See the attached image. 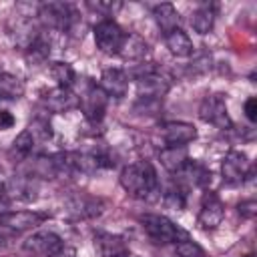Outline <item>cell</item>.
Wrapping results in <instances>:
<instances>
[{"instance_id": "6da1fadb", "label": "cell", "mask_w": 257, "mask_h": 257, "mask_svg": "<svg viewBox=\"0 0 257 257\" xmlns=\"http://www.w3.org/2000/svg\"><path fill=\"white\" fill-rule=\"evenodd\" d=\"M120 185L122 189L137 197V199H149L153 193H157V173L151 163L139 161L131 163L120 171Z\"/></svg>"}, {"instance_id": "7a4b0ae2", "label": "cell", "mask_w": 257, "mask_h": 257, "mask_svg": "<svg viewBox=\"0 0 257 257\" xmlns=\"http://www.w3.org/2000/svg\"><path fill=\"white\" fill-rule=\"evenodd\" d=\"M38 16H40V20L48 28H52L56 32H68L76 24V20H78L76 10L70 4H66V2H46V4H40L38 6Z\"/></svg>"}, {"instance_id": "3957f363", "label": "cell", "mask_w": 257, "mask_h": 257, "mask_svg": "<svg viewBox=\"0 0 257 257\" xmlns=\"http://www.w3.org/2000/svg\"><path fill=\"white\" fill-rule=\"evenodd\" d=\"M141 225L145 229V233L149 235L151 241L155 243H161V245H167V243H177L181 241L179 237H185V233L167 217L163 215H143L141 217Z\"/></svg>"}, {"instance_id": "277c9868", "label": "cell", "mask_w": 257, "mask_h": 257, "mask_svg": "<svg viewBox=\"0 0 257 257\" xmlns=\"http://www.w3.org/2000/svg\"><path fill=\"white\" fill-rule=\"evenodd\" d=\"M199 116L201 120L221 128V131H227L231 128V116L227 112V102H225V96L223 94H209L203 98L201 106H199Z\"/></svg>"}, {"instance_id": "5b68a950", "label": "cell", "mask_w": 257, "mask_h": 257, "mask_svg": "<svg viewBox=\"0 0 257 257\" xmlns=\"http://www.w3.org/2000/svg\"><path fill=\"white\" fill-rule=\"evenodd\" d=\"M122 40H124L122 28L114 20H110V18H104V20H100L94 26V42H96V48L100 52H104V54H118Z\"/></svg>"}, {"instance_id": "8992f818", "label": "cell", "mask_w": 257, "mask_h": 257, "mask_svg": "<svg viewBox=\"0 0 257 257\" xmlns=\"http://www.w3.org/2000/svg\"><path fill=\"white\" fill-rule=\"evenodd\" d=\"M223 217H225V205L219 199V195L213 193V191H205L203 201H201V211H199V217H197L199 227L205 229V231L217 229L221 225Z\"/></svg>"}, {"instance_id": "52a82bcc", "label": "cell", "mask_w": 257, "mask_h": 257, "mask_svg": "<svg viewBox=\"0 0 257 257\" xmlns=\"http://www.w3.org/2000/svg\"><path fill=\"white\" fill-rule=\"evenodd\" d=\"M169 86L171 82L167 80V76H163L155 68L137 76V90H139V96L145 100H161L169 92Z\"/></svg>"}, {"instance_id": "ba28073f", "label": "cell", "mask_w": 257, "mask_h": 257, "mask_svg": "<svg viewBox=\"0 0 257 257\" xmlns=\"http://www.w3.org/2000/svg\"><path fill=\"white\" fill-rule=\"evenodd\" d=\"M24 249L34 255L54 257L64 249V243L54 231H36L24 241Z\"/></svg>"}, {"instance_id": "9c48e42d", "label": "cell", "mask_w": 257, "mask_h": 257, "mask_svg": "<svg viewBox=\"0 0 257 257\" xmlns=\"http://www.w3.org/2000/svg\"><path fill=\"white\" fill-rule=\"evenodd\" d=\"M251 169L249 159L243 151H229L221 163V175L227 185H241L245 181L247 171Z\"/></svg>"}, {"instance_id": "30bf717a", "label": "cell", "mask_w": 257, "mask_h": 257, "mask_svg": "<svg viewBox=\"0 0 257 257\" xmlns=\"http://www.w3.org/2000/svg\"><path fill=\"white\" fill-rule=\"evenodd\" d=\"M106 102H108L106 92L96 84H90L82 94V98H78V104L82 106V112L90 122H100L104 118Z\"/></svg>"}, {"instance_id": "8fae6325", "label": "cell", "mask_w": 257, "mask_h": 257, "mask_svg": "<svg viewBox=\"0 0 257 257\" xmlns=\"http://www.w3.org/2000/svg\"><path fill=\"white\" fill-rule=\"evenodd\" d=\"M46 219H48V215L46 213H38V211H8V213H4L0 217V225H6L12 231L20 233V231L36 229Z\"/></svg>"}, {"instance_id": "7c38bea8", "label": "cell", "mask_w": 257, "mask_h": 257, "mask_svg": "<svg viewBox=\"0 0 257 257\" xmlns=\"http://www.w3.org/2000/svg\"><path fill=\"white\" fill-rule=\"evenodd\" d=\"M163 141L167 143V147H187V143L197 139V128L189 122H181V120H173L163 124Z\"/></svg>"}, {"instance_id": "4fadbf2b", "label": "cell", "mask_w": 257, "mask_h": 257, "mask_svg": "<svg viewBox=\"0 0 257 257\" xmlns=\"http://www.w3.org/2000/svg\"><path fill=\"white\" fill-rule=\"evenodd\" d=\"M42 102L52 112H66V110L78 106V96L70 88L56 86V88H50L42 94Z\"/></svg>"}, {"instance_id": "5bb4252c", "label": "cell", "mask_w": 257, "mask_h": 257, "mask_svg": "<svg viewBox=\"0 0 257 257\" xmlns=\"http://www.w3.org/2000/svg\"><path fill=\"white\" fill-rule=\"evenodd\" d=\"M94 247L100 257H128V247L124 239L112 233H94Z\"/></svg>"}, {"instance_id": "9a60e30c", "label": "cell", "mask_w": 257, "mask_h": 257, "mask_svg": "<svg viewBox=\"0 0 257 257\" xmlns=\"http://www.w3.org/2000/svg\"><path fill=\"white\" fill-rule=\"evenodd\" d=\"M100 88L106 92V96L122 98L128 90V74L120 68H106L100 76Z\"/></svg>"}, {"instance_id": "2e32d148", "label": "cell", "mask_w": 257, "mask_h": 257, "mask_svg": "<svg viewBox=\"0 0 257 257\" xmlns=\"http://www.w3.org/2000/svg\"><path fill=\"white\" fill-rule=\"evenodd\" d=\"M68 211L76 217H96L102 213V201L94 199V197H86V195H76L68 201Z\"/></svg>"}, {"instance_id": "e0dca14e", "label": "cell", "mask_w": 257, "mask_h": 257, "mask_svg": "<svg viewBox=\"0 0 257 257\" xmlns=\"http://www.w3.org/2000/svg\"><path fill=\"white\" fill-rule=\"evenodd\" d=\"M159 161L169 173H179L189 161L187 147H165L159 153Z\"/></svg>"}, {"instance_id": "ac0fdd59", "label": "cell", "mask_w": 257, "mask_h": 257, "mask_svg": "<svg viewBox=\"0 0 257 257\" xmlns=\"http://www.w3.org/2000/svg\"><path fill=\"white\" fill-rule=\"evenodd\" d=\"M153 14H155V20H157L159 28L163 30V34H169V32H173V30L179 28L181 18H179V12L175 10L173 4H169V2L157 4L153 8Z\"/></svg>"}, {"instance_id": "d6986e66", "label": "cell", "mask_w": 257, "mask_h": 257, "mask_svg": "<svg viewBox=\"0 0 257 257\" xmlns=\"http://www.w3.org/2000/svg\"><path fill=\"white\" fill-rule=\"evenodd\" d=\"M118 54L124 60H143L149 54V44L139 34H124V40L120 44Z\"/></svg>"}, {"instance_id": "ffe728a7", "label": "cell", "mask_w": 257, "mask_h": 257, "mask_svg": "<svg viewBox=\"0 0 257 257\" xmlns=\"http://www.w3.org/2000/svg\"><path fill=\"white\" fill-rule=\"evenodd\" d=\"M165 44H167L169 52H171L173 56H179V58L189 56V54L193 52V42H191V38L187 36V32H183L181 28H177V30L165 34Z\"/></svg>"}, {"instance_id": "44dd1931", "label": "cell", "mask_w": 257, "mask_h": 257, "mask_svg": "<svg viewBox=\"0 0 257 257\" xmlns=\"http://www.w3.org/2000/svg\"><path fill=\"white\" fill-rule=\"evenodd\" d=\"M191 26L197 34H209L215 26V8L213 6H201L191 16Z\"/></svg>"}, {"instance_id": "7402d4cb", "label": "cell", "mask_w": 257, "mask_h": 257, "mask_svg": "<svg viewBox=\"0 0 257 257\" xmlns=\"http://www.w3.org/2000/svg\"><path fill=\"white\" fill-rule=\"evenodd\" d=\"M50 54V40L44 38L42 34L36 36V40L26 48V60L30 62V66H40L42 62H46Z\"/></svg>"}, {"instance_id": "603a6c76", "label": "cell", "mask_w": 257, "mask_h": 257, "mask_svg": "<svg viewBox=\"0 0 257 257\" xmlns=\"http://www.w3.org/2000/svg\"><path fill=\"white\" fill-rule=\"evenodd\" d=\"M22 94H24V82L14 74L2 72L0 74V98L14 100V98H20Z\"/></svg>"}, {"instance_id": "cb8c5ba5", "label": "cell", "mask_w": 257, "mask_h": 257, "mask_svg": "<svg viewBox=\"0 0 257 257\" xmlns=\"http://www.w3.org/2000/svg\"><path fill=\"white\" fill-rule=\"evenodd\" d=\"M48 72H50L52 80L56 82V86H60V88H70V86L74 84V76H76V74H74V68H72L68 62L56 60V62L50 64Z\"/></svg>"}, {"instance_id": "d4e9b609", "label": "cell", "mask_w": 257, "mask_h": 257, "mask_svg": "<svg viewBox=\"0 0 257 257\" xmlns=\"http://www.w3.org/2000/svg\"><path fill=\"white\" fill-rule=\"evenodd\" d=\"M34 145H36V141L32 139L30 131L26 128V131H22V133L14 139L12 149H10V157H12L14 161H24V159L34 151Z\"/></svg>"}, {"instance_id": "484cf974", "label": "cell", "mask_w": 257, "mask_h": 257, "mask_svg": "<svg viewBox=\"0 0 257 257\" xmlns=\"http://www.w3.org/2000/svg\"><path fill=\"white\" fill-rule=\"evenodd\" d=\"M12 187H14V195L18 197V199H22V201H32V199H36V183H34V179L32 177H26V175H18L16 179H14V183H12Z\"/></svg>"}, {"instance_id": "4316f807", "label": "cell", "mask_w": 257, "mask_h": 257, "mask_svg": "<svg viewBox=\"0 0 257 257\" xmlns=\"http://www.w3.org/2000/svg\"><path fill=\"white\" fill-rule=\"evenodd\" d=\"M175 253H177V257H205L203 247L197 245V243L191 241V239H181V241L175 245Z\"/></svg>"}, {"instance_id": "83f0119b", "label": "cell", "mask_w": 257, "mask_h": 257, "mask_svg": "<svg viewBox=\"0 0 257 257\" xmlns=\"http://www.w3.org/2000/svg\"><path fill=\"white\" fill-rule=\"evenodd\" d=\"M32 139L38 143V141H48L52 137V131H50V124L44 122V120H34L30 126H28Z\"/></svg>"}, {"instance_id": "f1b7e54d", "label": "cell", "mask_w": 257, "mask_h": 257, "mask_svg": "<svg viewBox=\"0 0 257 257\" xmlns=\"http://www.w3.org/2000/svg\"><path fill=\"white\" fill-rule=\"evenodd\" d=\"M165 205L169 209H175V211H183L185 209V195L181 189H171L165 193Z\"/></svg>"}, {"instance_id": "f546056e", "label": "cell", "mask_w": 257, "mask_h": 257, "mask_svg": "<svg viewBox=\"0 0 257 257\" xmlns=\"http://www.w3.org/2000/svg\"><path fill=\"white\" fill-rule=\"evenodd\" d=\"M90 8L98 10V12H106V14H112L114 10H118L122 4L120 2H88Z\"/></svg>"}, {"instance_id": "4dcf8cb0", "label": "cell", "mask_w": 257, "mask_h": 257, "mask_svg": "<svg viewBox=\"0 0 257 257\" xmlns=\"http://www.w3.org/2000/svg\"><path fill=\"white\" fill-rule=\"evenodd\" d=\"M239 215H243L245 219H251L253 215H255V211H257V203L253 201V199H249V201H243V203H239Z\"/></svg>"}, {"instance_id": "1f68e13d", "label": "cell", "mask_w": 257, "mask_h": 257, "mask_svg": "<svg viewBox=\"0 0 257 257\" xmlns=\"http://www.w3.org/2000/svg\"><path fill=\"white\" fill-rule=\"evenodd\" d=\"M245 116H247L251 122L257 120V98H255V96H251V98L245 100Z\"/></svg>"}, {"instance_id": "d6a6232c", "label": "cell", "mask_w": 257, "mask_h": 257, "mask_svg": "<svg viewBox=\"0 0 257 257\" xmlns=\"http://www.w3.org/2000/svg\"><path fill=\"white\" fill-rule=\"evenodd\" d=\"M14 122H16V118H14V114L10 110H0V131L12 128Z\"/></svg>"}, {"instance_id": "836d02e7", "label": "cell", "mask_w": 257, "mask_h": 257, "mask_svg": "<svg viewBox=\"0 0 257 257\" xmlns=\"http://www.w3.org/2000/svg\"><path fill=\"white\" fill-rule=\"evenodd\" d=\"M14 233H16V231H12L10 227H6V225H0V245H4L6 241H10V239L14 237Z\"/></svg>"}, {"instance_id": "e575fe53", "label": "cell", "mask_w": 257, "mask_h": 257, "mask_svg": "<svg viewBox=\"0 0 257 257\" xmlns=\"http://www.w3.org/2000/svg\"><path fill=\"white\" fill-rule=\"evenodd\" d=\"M6 189H8V177H6L4 167L0 165V199L6 195Z\"/></svg>"}, {"instance_id": "d590c367", "label": "cell", "mask_w": 257, "mask_h": 257, "mask_svg": "<svg viewBox=\"0 0 257 257\" xmlns=\"http://www.w3.org/2000/svg\"><path fill=\"white\" fill-rule=\"evenodd\" d=\"M128 257H139V255H131V253H128Z\"/></svg>"}, {"instance_id": "8d00e7d4", "label": "cell", "mask_w": 257, "mask_h": 257, "mask_svg": "<svg viewBox=\"0 0 257 257\" xmlns=\"http://www.w3.org/2000/svg\"><path fill=\"white\" fill-rule=\"evenodd\" d=\"M0 74H2V72H0Z\"/></svg>"}]
</instances>
